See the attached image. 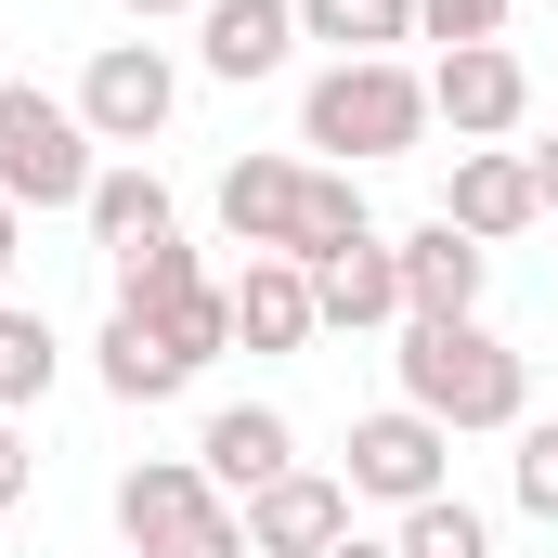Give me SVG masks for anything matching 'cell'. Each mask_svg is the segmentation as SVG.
<instances>
[{
  "label": "cell",
  "instance_id": "3957f363",
  "mask_svg": "<svg viewBox=\"0 0 558 558\" xmlns=\"http://www.w3.org/2000/svg\"><path fill=\"white\" fill-rule=\"evenodd\" d=\"M92 182H105V156L78 131V105L39 78H0V195L13 208H92Z\"/></svg>",
  "mask_w": 558,
  "mask_h": 558
},
{
  "label": "cell",
  "instance_id": "d4e9b609",
  "mask_svg": "<svg viewBox=\"0 0 558 558\" xmlns=\"http://www.w3.org/2000/svg\"><path fill=\"white\" fill-rule=\"evenodd\" d=\"M143 558H247V507H208V520H182L169 546H143Z\"/></svg>",
  "mask_w": 558,
  "mask_h": 558
},
{
  "label": "cell",
  "instance_id": "7402d4cb",
  "mask_svg": "<svg viewBox=\"0 0 558 558\" xmlns=\"http://www.w3.org/2000/svg\"><path fill=\"white\" fill-rule=\"evenodd\" d=\"M195 286H208V260L169 234V247H131V260H118V312H182Z\"/></svg>",
  "mask_w": 558,
  "mask_h": 558
},
{
  "label": "cell",
  "instance_id": "8992f818",
  "mask_svg": "<svg viewBox=\"0 0 558 558\" xmlns=\"http://www.w3.org/2000/svg\"><path fill=\"white\" fill-rule=\"evenodd\" d=\"M428 118H441L454 143H507L520 118H533V65H520L507 39H468V52L428 65Z\"/></svg>",
  "mask_w": 558,
  "mask_h": 558
},
{
  "label": "cell",
  "instance_id": "6da1fadb",
  "mask_svg": "<svg viewBox=\"0 0 558 558\" xmlns=\"http://www.w3.org/2000/svg\"><path fill=\"white\" fill-rule=\"evenodd\" d=\"M390 377H403V403L441 416L454 441H468V428H520V416H533V364H520L481 312H454V325H403Z\"/></svg>",
  "mask_w": 558,
  "mask_h": 558
},
{
  "label": "cell",
  "instance_id": "4316f807",
  "mask_svg": "<svg viewBox=\"0 0 558 558\" xmlns=\"http://www.w3.org/2000/svg\"><path fill=\"white\" fill-rule=\"evenodd\" d=\"M13 260H26V208L0 195V299H13Z\"/></svg>",
  "mask_w": 558,
  "mask_h": 558
},
{
  "label": "cell",
  "instance_id": "44dd1931",
  "mask_svg": "<svg viewBox=\"0 0 558 558\" xmlns=\"http://www.w3.org/2000/svg\"><path fill=\"white\" fill-rule=\"evenodd\" d=\"M390 558H494V520L468 507V494H428L390 520Z\"/></svg>",
  "mask_w": 558,
  "mask_h": 558
},
{
  "label": "cell",
  "instance_id": "f546056e",
  "mask_svg": "<svg viewBox=\"0 0 558 558\" xmlns=\"http://www.w3.org/2000/svg\"><path fill=\"white\" fill-rule=\"evenodd\" d=\"M325 558H390V533H338V546H325Z\"/></svg>",
  "mask_w": 558,
  "mask_h": 558
},
{
  "label": "cell",
  "instance_id": "ffe728a7",
  "mask_svg": "<svg viewBox=\"0 0 558 558\" xmlns=\"http://www.w3.org/2000/svg\"><path fill=\"white\" fill-rule=\"evenodd\" d=\"M52 377H65V338H52V312L0 299V416H26V403H39Z\"/></svg>",
  "mask_w": 558,
  "mask_h": 558
},
{
  "label": "cell",
  "instance_id": "2e32d148",
  "mask_svg": "<svg viewBox=\"0 0 558 558\" xmlns=\"http://www.w3.org/2000/svg\"><path fill=\"white\" fill-rule=\"evenodd\" d=\"M364 234H377L364 169H325V156H312V195H299V247H286V260H299V274H325V260H351Z\"/></svg>",
  "mask_w": 558,
  "mask_h": 558
},
{
  "label": "cell",
  "instance_id": "5b68a950",
  "mask_svg": "<svg viewBox=\"0 0 558 558\" xmlns=\"http://www.w3.org/2000/svg\"><path fill=\"white\" fill-rule=\"evenodd\" d=\"M65 105H78V131H92V143H131V156H143V143L182 118V65H169L156 39H105V52L78 65Z\"/></svg>",
  "mask_w": 558,
  "mask_h": 558
},
{
  "label": "cell",
  "instance_id": "603a6c76",
  "mask_svg": "<svg viewBox=\"0 0 558 558\" xmlns=\"http://www.w3.org/2000/svg\"><path fill=\"white\" fill-rule=\"evenodd\" d=\"M507 481H520V507L558 533V416H520V454H507Z\"/></svg>",
  "mask_w": 558,
  "mask_h": 558
},
{
  "label": "cell",
  "instance_id": "277c9868",
  "mask_svg": "<svg viewBox=\"0 0 558 558\" xmlns=\"http://www.w3.org/2000/svg\"><path fill=\"white\" fill-rule=\"evenodd\" d=\"M338 481H351V507H428V494H454V428L416 416V403H377V416H351V454H338Z\"/></svg>",
  "mask_w": 558,
  "mask_h": 558
},
{
  "label": "cell",
  "instance_id": "9c48e42d",
  "mask_svg": "<svg viewBox=\"0 0 558 558\" xmlns=\"http://www.w3.org/2000/svg\"><path fill=\"white\" fill-rule=\"evenodd\" d=\"M299 195H312V156H234L208 208H221V234H234L247 260H286V247H299Z\"/></svg>",
  "mask_w": 558,
  "mask_h": 558
},
{
  "label": "cell",
  "instance_id": "30bf717a",
  "mask_svg": "<svg viewBox=\"0 0 558 558\" xmlns=\"http://www.w3.org/2000/svg\"><path fill=\"white\" fill-rule=\"evenodd\" d=\"M351 533V481L338 468H286L274 494H247V558H325Z\"/></svg>",
  "mask_w": 558,
  "mask_h": 558
},
{
  "label": "cell",
  "instance_id": "7c38bea8",
  "mask_svg": "<svg viewBox=\"0 0 558 558\" xmlns=\"http://www.w3.org/2000/svg\"><path fill=\"white\" fill-rule=\"evenodd\" d=\"M286 52H299V0H208V13H195V65L234 78V92L274 78Z\"/></svg>",
  "mask_w": 558,
  "mask_h": 558
},
{
  "label": "cell",
  "instance_id": "52a82bcc",
  "mask_svg": "<svg viewBox=\"0 0 558 558\" xmlns=\"http://www.w3.org/2000/svg\"><path fill=\"white\" fill-rule=\"evenodd\" d=\"M390 260H403V325H454V312H481V286H494V247L454 234L441 208H428L416 234H390Z\"/></svg>",
  "mask_w": 558,
  "mask_h": 558
},
{
  "label": "cell",
  "instance_id": "f1b7e54d",
  "mask_svg": "<svg viewBox=\"0 0 558 558\" xmlns=\"http://www.w3.org/2000/svg\"><path fill=\"white\" fill-rule=\"evenodd\" d=\"M118 13H131V26H156V13H208V0H118Z\"/></svg>",
  "mask_w": 558,
  "mask_h": 558
},
{
  "label": "cell",
  "instance_id": "5bb4252c",
  "mask_svg": "<svg viewBox=\"0 0 558 558\" xmlns=\"http://www.w3.org/2000/svg\"><path fill=\"white\" fill-rule=\"evenodd\" d=\"M78 221H92V247H105V260H131V247H169V234H182V208H169V182H156L143 156H118V169L92 182V208H78Z\"/></svg>",
  "mask_w": 558,
  "mask_h": 558
},
{
  "label": "cell",
  "instance_id": "9a60e30c",
  "mask_svg": "<svg viewBox=\"0 0 558 558\" xmlns=\"http://www.w3.org/2000/svg\"><path fill=\"white\" fill-rule=\"evenodd\" d=\"M234 338H247V351H299V338H325L312 274H299V260H247V274H234Z\"/></svg>",
  "mask_w": 558,
  "mask_h": 558
},
{
  "label": "cell",
  "instance_id": "ba28073f",
  "mask_svg": "<svg viewBox=\"0 0 558 558\" xmlns=\"http://www.w3.org/2000/svg\"><path fill=\"white\" fill-rule=\"evenodd\" d=\"M441 221H454V234H481V247L533 234V221H546L533 156H520V143H468V156H454V182H441Z\"/></svg>",
  "mask_w": 558,
  "mask_h": 558
},
{
  "label": "cell",
  "instance_id": "83f0119b",
  "mask_svg": "<svg viewBox=\"0 0 558 558\" xmlns=\"http://www.w3.org/2000/svg\"><path fill=\"white\" fill-rule=\"evenodd\" d=\"M533 156V195H546V221H558V143H520Z\"/></svg>",
  "mask_w": 558,
  "mask_h": 558
},
{
  "label": "cell",
  "instance_id": "cb8c5ba5",
  "mask_svg": "<svg viewBox=\"0 0 558 558\" xmlns=\"http://www.w3.org/2000/svg\"><path fill=\"white\" fill-rule=\"evenodd\" d=\"M507 13H520V0H416V39L468 52V39H507Z\"/></svg>",
  "mask_w": 558,
  "mask_h": 558
},
{
  "label": "cell",
  "instance_id": "d6986e66",
  "mask_svg": "<svg viewBox=\"0 0 558 558\" xmlns=\"http://www.w3.org/2000/svg\"><path fill=\"white\" fill-rule=\"evenodd\" d=\"M299 39H325L338 65H364V52L416 39V0H299Z\"/></svg>",
  "mask_w": 558,
  "mask_h": 558
},
{
  "label": "cell",
  "instance_id": "e0dca14e",
  "mask_svg": "<svg viewBox=\"0 0 558 558\" xmlns=\"http://www.w3.org/2000/svg\"><path fill=\"white\" fill-rule=\"evenodd\" d=\"M312 299H325V325H338V338H351V325H403V260H390V234H364L351 260H325Z\"/></svg>",
  "mask_w": 558,
  "mask_h": 558
},
{
  "label": "cell",
  "instance_id": "8fae6325",
  "mask_svg": "<svg viewBox=\"0 0 558 558\" xmlns=\"http://www.w3.org/2000/svg\"><path fill=\"white\" fill-rule=\"evenodd\" d=\"M195 468H208V494H274L286 468H299V428L274 403H221V416L195 428Z\"/></svg>",
  "mask_w": 558,
  "mask_h": 558
},
{
  "label": "cell",
  "instance_id": "4fadbf2b",
  "mask_svg": "<svg viewBox=\"0 0 558 558\" xmlns=\"http://www.w3.org/2000/svg\"><path fill=\"white\" fill-rule=\"evenodd\" d=\"M221 494H208V468L195 454H143V468H118V533H131V558L143 546H169L182 520H208Z\"/></svg>",
  "mask_w": 558,
  "mask_h": 558
},
{
  "label": "cell",
  "instance_id": "7a4b0ae2",
  "mask_svg": "<svg viewBox=\"0 0 558 558\" xmlns=\"http://www.w3.org/2000/svg\"><path fill=\"white\" fill-rule=\"evenodd\" d=\"M441 131L428 118V78L403 52H364V65H325L312 92H299V143L325 156V169H377V156H416Z\"/></svg>",
  "mask_w": 558,
  "mask_h": 558
},
{
  "label": "cell",
  "instance_id": "ac0fdd59",
  "mask_svg": "<svg viewBox=\"0 0 558 558\" xmlns=\"http://www.w3.org/2000/svg\"><path fill=\"white\" fill-rule=\"evenodd\" d=\"M92 364H105V390H118V403H169V390H195V364H182V351H169L143 312H105Z\"/></svg>",
  "mask_w": 558,
  "mask_h": 558
},
{
  "label": "cell",
  "instance_id": "484cf974",
  "mask_svg": "<svg viewBox=\"0 0 558 558\" xmlns=\"http://www.w3.org/2000/svg\"><path fill=\"white\" fill-rule=\"evenodd\" d=\"M26 481H39V441H26V416H0V520L26 507Z\"/></svg>",
  "mask_w": 558,
  "mask_h": 558
}]
</instances>
